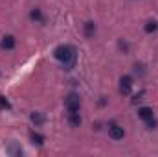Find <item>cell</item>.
Listing matches in <instances>:
<instances>
[{
    "label": "cell",
    "mask_w": 158,
    "mask_h": 157,
    "mask_svg": "<svg viewBox=\"0 0 158 157\" xmlns=\"http://www.w3.org/2000/svg\"><path fill=\"white\" fill-rule=\"evenodd\" d=\"M53 57L63 65L64 70H72V69L76 67V59H77L76 48H74L72 44H59V46H55Z\"/></svg>",
    "instance_id": "cell-1"
},
{
    "label": "cell",
    "mask_w": 158,
    "mask_h": 157,
    "mask_svg": "<svg viewBox=\"0 0 158 157\" xmlns=\"http://www.w3.org/2000/svg\"><path fill=\"white\" fill-rule=\"evenodd\" d=\"M156 126H158V122L155 120V117L149 118V120H145V128H147V129H156Z\"/></svg>",
    "instance_id": "cell-13"
},
{
    "label": "cell",
    "mask_w": 158,
    "mask_h": 157,
    "mask_svg": "<svg viewBox=\"0 0 158 157\" xmlns=\"http://www.w3.org/2000/svg\"><path fill=\"white\" fill-rule=\"evenodd\" d=\"M143 98V91H140L138 94H134V98H132V104H136V102H140Z\"/></svg>",
    "instance_id": "cell-16"
},
{
    "label": "cell",
    "mask_w": 158,
    "mask_h": 157,
    "mask_svg": "<svg viewBox=\"0 0 158 157\" xmlns=\"http://www.w3.org/2000/svg\"><path fill=\"white\" fill-rule=\"evenodd\" d=\"M109 137L112 139V141H121L123 137H125V129L118 126V124H114V122H110L109 124Z\"/></svg>",
    "instance_id": "cell-4"
},
{
    "label": "cell",
    "mask_w": 158,
    "mask_h": 157,
    "mask_svg": "<svg viewBox=\"0 0 158 157\" xmlns=\"http://www.w3.org/2000/svg\"><path fill=\"white\" fill-rule=\"evenodd\" d=\"M0 107L2 109H11V105H9V102L4 98V96H0Z\"/></svg>",
    "instance_id": "cell-14"
},
{
    "label": "cell",
    "mask_w": 158,
    "mask_h": 157,
    "mask_svg": "<svg viewBox=\"0 0 158 157\" xmlns=\"http://www.w3.org/2000/svg\"><path fill=\"white\" fill-rule=\"evenodd\" d=\"M132 85H134V79H132V76H129V74L121 76V78H119V94L129 96V94L132 92Z\"/></svg>",
    "instance_id": "cell-3"
},
{
    "label": "cell",
    "mask_w": 158,
    "mask_h": 157,
    "mask_svg": "<svg viewBox=\"0 0 158 157\" xmlns=\"http://www.w3.org/2000/svg\"><path fill=\"white\" fill-rule=\"evenodd\" d=\"M66 122L70 128H79L81 126V115L79 113H66Z\"/></svg>",
    "instance_id": "cell-7"
},
{
    "label": "cell",
    "mask_w": 158,
    "mask_h": 157,
    "mask_svg": "<svg viewBox=\"0 0 158 157\" xmlns=\"http://www.w3.org/2000/svg\"><path fill=\"white\" fill-rule=\"evenodd\" d=\"M30 139H31V142H33V144H37V146H42V144H44V141H46V139H44V135H40L39 131H31V133H30Z\"/></svg>",
    "instance_id": "cell-10"
},
{
    "label": "cell",
    "mask_w": 158,
    "mask_h": 157,
    "mask_svg": "<svg viewBox=\"0 0 158 157\" xmlns=\"http://www.w3.org/2000/svg\"><path fill=\"white\" fill-rule=\"evenodd\" d=\"M96 32H98V26H96V24H94L92 20L85 22V26H83V35H85L86 39H94Z\"/></svg>",
    "instance_id": "cell-5"
},
{
    "label": "cell",
    "mask_w": 158,
    "mask_h": 157,
    "mask_svg": "<svg viewBox=\"0 0 158 157\" xmlns=\"http://www.w3.org/2000/svg\"><path fill=\"white\" fill-rule=\"evenodd\" d=\"M64 109H66V113H79V109H81V98H79L77 92H70L64 98Z\"/></svg>",
    "instance_id": "cell-2"
},
{
    "label": "cell",
    "mask_w": 158,
    "mask_h": 157,
    "mask_svg": "<svg viewBox=\"0 0 158 157\" xmlns=\"http://www.w3.org/2000/svg\"><path fill=\"white\" fill-rule=\"evenodd\" d=\"M30 118H31V122H33L35 126H42V124H44V120H46L44 115H42V113H37V111H35V113H31Z\"/></svg>",
    "instance_id": "cell-12"
},
{
    "label": "cell",
    "mask_w": 158,
    "mask_h": 157,
    "mask_svg": "<svg viewBox=\"0 0 158 157\" xmlns=\"http://www.w3.org/2000/svg\"><path fill=\"white\" fill-rule=\"evenodd\" d=\"M138 117L145 122V120H149V118L155 117V113H153V109H151V107H140V109H138Z\"/></svg>",
    "instance_id": "cell-8"
},
{
    "label": "cell",
    "mask_w": 158,
    "mask_h": 157,
    "mask_svg": "<svg viewBox=\"0 0 158 157\" xmlns=\"http://www.w3.org/2000/svg\"><path fill=\"white\" fill-rule=\"evenodd\" d=\"M15 44H17V39H15L13 35H4L2 41H0V48H2V50H13Z\"/></svg>",
    "instance_id": "cell-6"
},
{
    "label": "cell",
    "mask_w": 158,
    "mask_h": 157,
    "mask_svg": "<svg viewBox=\"0 0 158 157\" xmlns=\"http://www.w3.org/2000/svg\"><path fill=\"white\" fill-rule=\"evenodd\" d=\"M156 30H158V22L155 20V19L147 20V22H145V26H143V32H145V34H155Z\"/></svg>",
    "instance_id": "cell-11"
},
{
    "label": "cell",
    "mask_w": 158,
    "mask_h": 157,
    "mask_svg": "<svg viewBox=\"0 0 158 157\" xmlns=\"http://www.w3.org/2000/svg\"><path fill=\"white\" fill-rule=\"evenodd\" d=\"M30 19H31L33 22H44V17H42V11H40L39 7H33V9L30 11Z\"/></svg>",
    "instance_id": "cell-9"
},
{
    "label": "cell",
    "mask_w": 158,
    "mask_h": 157,
    "mask_svg": "<svg viewBox=\"0 0 158 157\" xmlns=\"http://www.w3.org/2000/svg\"><path fill=\"white\" fill-rule=\"evenodd\" d=\"M118 46H119V50H123V52H125V54H127V52H129V44H127V43H125V41H119V43H118Z\"/></svg>",
    "instance_id": "cell-15"
}]
</instances>
